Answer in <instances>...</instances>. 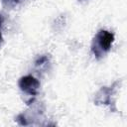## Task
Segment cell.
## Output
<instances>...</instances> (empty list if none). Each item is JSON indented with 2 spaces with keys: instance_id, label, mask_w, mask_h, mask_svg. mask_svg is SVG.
Listing matches in <instances>:
<instances>
[{
  "instance_id": "8992f818",
  "label": "cell",
  "mask_w": 127,
  "mask_h": 127,
  "mask_svg": "<svg viewBox=\"0 0 127 127\" xmlns=\"http://www.w3.org/2000/svg\"><path fill=\"white\" fill-rule=\"evenodd\" d=\"M2 40H3V37H2V34H1V32H0V45H1V43H2Z\"/></svg>"
},
{
  "instance_id": "5b68a950",
  "label": "cell",
  "mask_w": 127,
  "mask_h": 127,
  "mask_svg": "<svg viewBox=\"0 0 127 127\" xmlns=\"http://www.w3.org/2000/svg\"><path fill=\"white\" fill-rule=\"evenodd\" d=\"M48 62H49V58L46 55H43V56H40L37 58V60L35 61V64H36V66H41V65L47 64Z\"/></svg>"
},
{
  "instance_id": "277c9868",
  "label": "cell",
  "mask_w": 127,
  "mask_h": 127,
  "mask_svg": "<svg viewBox=\"0 0 127 127\" xmlns=\"http://www.w3.org/2000/svg\"><path fill=\"white\" fill-rule=\"evenodd\" d=\"M24 0H2V4L5 8H14L16 6H18L20 3H22Z\"/></svg>"
},
{
  "instance_id": "3957f363",
  "label": "cell",
  "mask_w": 127,
  "mask_h": 127,
  "mask_svg": "<svg viewBox=\"0 0 127 127\" xmlns=\"http://www.w3.org/2000/svg\"><path fill=\"white\" fill-rule=\"evenodd\" d=\"M18 85L21 91L27 94L28 96H30L31 99L32 97L34 98L37 96L39 89H40V81L31 74H27V75L20 77L18 81Z\"/></svg>"
},
{
  "instance_id": "7a4b0ae2",
  "label": "cell",
  "mask_w": 127,
  "mask_h": 127,
  "mask_svg": "<svg viewBox=\"0 0 127 127\" xmlns=\"http://www.w3.org/2000/svg\"><path fill=\"white\" fill-rule=\"evenodd\" d=\"M119 80L113 82L111 86H102L95 94L94 103L96 105H112L114 104L113 96L116 92L117 87H119Z\"/></svg>"
},
{
  "instance_id": "52a82bcc",
  "label": "cell",
  "mask_w": 127,
  "mask_h": 127,
  "mask_svg": "<svg viewBox=\"0 0 127 127\" xmlns=\"http://www.w3.org/2000/svg\"><path fill=\"white\" fill-rule=\"evenodd\" d=\"M79 1H83V0H79Z\"/></svg>"
},
{
  "instance_id": "6da1fadb",
  "label": "cell",
  "mask_w": 127,
  "mask_h": 127,
  "mask_svg": "<svg viewBox=\"0 0 127 127\" xmlns=\"http://www.w3.org/2000/svg\"><path fill=\"white\" fill-rule=\"evenodd\" d=\"M114 34L107 30H99L91 43V52L96 60L102 59L110 50L114 42Z\"/></svg>"
}]
</instances>
